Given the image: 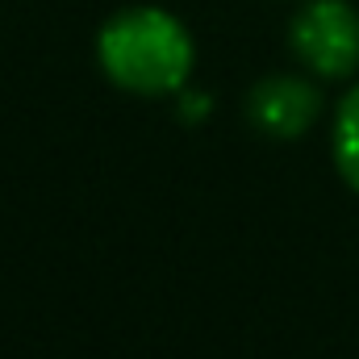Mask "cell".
<instances>
[{
    "instance_id": "6da1fadb",
    "label": "cell",
    "mask_w": 359,
    "mask_h": 359,
    "mask_svg": "<svg viewBox=\"0 0 359 359\" xmlns=\"http://www.w3.org/2000/svg\"><path fill=\"white\" fill-rule=\"evenodd\" d=\"M100 67L130 92H176L192 72V38L163 8H126L96 38Z\"/></svg>"
},
{
    "instance_id": "7a4b0ae2",
    "label": "cell",
    "mask_w": 359,
    "mask_h": 359,
    "mask_svg": "<svg viewBox=\"0 0 359 359\" xmlns=\"http://www.w3.org/2000/svg\"><path fill=\"white\" fill-rule=\"evenodd\" d=\"M292 55L322 80H343L359 67V13L347 0H313L288 25Z\"/></svg>"
},
{
    "instance_id": "3957f363",
    "label": "cell",
    "mask_w": 359,
    "mask_h": 359,
    "mask_svg": "<svg viewBox=\"0 0 359 359\" xmlns=\"http://www.w3.org/2000/svg\"><path fill=\"white\" fill-rule=\"evenodd\" d=\"M322 109V96L301 76H268L247 96V117L268 138H301Z\"/></svg>"
},
{
    "instance_id": "277c9868",
    "label": "cell",
    "mask_w": 359,
    "mask_h": 359,
    "mask_svg": "<svg viewBox=\"0 0 359 359\" xmlns=\"http://www.w3.org/2000/svg\"><path fill=\"white\" fill-rule=\"evenodd\" d=\"M334 163L343 180L359 192V84L339 104V117H334Z\"/></svg>"
}]
</instances>
